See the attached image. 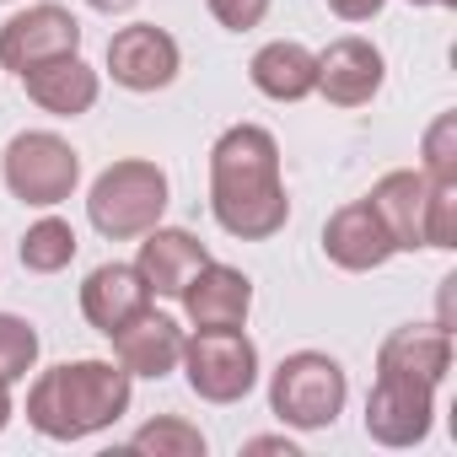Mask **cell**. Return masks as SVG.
I'll list each match as a JSON object with an SVG mask.
<instances>
[{"instance_id": "24", "label": "cell", "mask_w": 457, "mask_h": 457, "mask_svg": "<svg viewBox=\"0 0 457 457\" xmlns=\"http://www.w3.org/2000/svg\"><path fill=\"white\" fill-rule=\"evenodd\" d=\"M420 156H425V178H430V183L457 178V113H441V119L425 129Z\"/></svg>"}, {"instance_id": "19", "label": "cell", "mask_w": 457, "mask_h": 457, "mask_svg": "<svg viewBox=\"0 0 457 457\" xmlns=\"http://www.w3.org/2000/svg\"><path fill=\"white\" fill-rule=\"evenodd\" d=\"M248 76H253V87H259L264 97H275V103H302V97L318 92V54H312L307 44L275 38V44H264V49L253 54Z\"/></svg>"}, {"instance_id": "30", "label": "cell", "mask_w": 457, "mask_h": 457, "mask_svg": "<svg viewBox=\"0 0 457 457\" xmlns=\"http://www.w3.org/2000/svg\"><path fill=\"white\" fill-rule=\"evenodd\" d=\"M409 6H452V0H409Z\"/></svg>"}, {"instance_id": "16", "label": "cell", "mask_w": 457, "mask_h": 457, "mask_svg": "<svg viewBox=\"0 0 457 457\" xmlns=\"http://www.w3.org/2000/svg\"><path fill=\"white\" fill-rule=\"evenodd\" d=\"M22 87H28V97H33L44 113H54V119H81V113L97 103V92H103L97 71H92L81 54H60V60L33 65V71L22 76Z\"/></svg>"}, {"instance_id": "26", "label": "cell", "mask_w": 457, "mask_h": 457, "mask_svg": "<svg viewBox=\"0 0 457 457\" xmlns=\"http://www.w3.org/2000/svg\"><path fill=\"white\" fill-rule=\"evenodd\" d=\"M328 6H334L345 22H371V17L387 6V0H328Z\"/></svg>"}, {"instance_id": "1", "label": "cell", "mask_w": 457, "mask_h": 457, "mask_svg": "<svg viewBox=\"0 0 457 457\" xmlns=\"http://www.w3.org/2000/svg\"><path fill=\"white\" fill-rule=\"evenodd\" d=\"M210 215L226 237L264 243L286 232L291 199L280 183V145L259 124H232L210 145Z\"/></svg>"}, {"instance_id": "21", "label": "cell", "mask_w": 457, "mask_h": 457, "mask_svg": "<svg viewBox=\"0 0 457 457\" xmlns=\"http://www.w3.org/2000/svg\"><path fill=\"white\" fill-rule=\"evenodd\" d=\"M129 446H135V452H156V457H204V436H199V425L172 420V414L140 425V430L129 436Z\"/></svg>"}, {"instance_id": "9", "label": "cell", "mask_w": 457, "mask_h": 457, "mask_svg": "<svg viewBox=\"0 0 457 457\" xmlns=\"http://www.w3.org/2000/svg\"><path fill=\"white\" fill-rule=\"evenodd\" d=\"M108 76L124 92H162L178 76V38L151 28V22L119 28L108 38Z\"/></svg>"}, {"instance_id": "3", "label": "cell", "mask_w": 457, "mask_h": 457, "mask_svg": "<svg viewBox=\"0 0 457 457\" xmlns=\"http://www.w3.org/2000/svg\"><path fill=\"white\" fill-rule=\"evenodd\" d=\"M162 210H167V172L156 162H140V156L97 172V183L87 194V215L108 243L145 237L151 226H162Z\"/></svg>"}, {"instance_id": "29", "label": "cell", "mask_w": 457, "mask_h": 457, "mask_svg": "<svg viewBox=\"0 0 457 457\" xmlns=\"http://www.w3.org/2000/svg\"><path fill=\"white\" fill-rule=\"evenodd\" d=\"M12 425V382H0V430Z\"/></svg>"}, {"instance_id": "6", "label": "cell", "mask_w": 457, "mask_h": 457, "mask_svg": "<svg viewBox=\"0 0 457 457\" xmlns=\"http://www.w3.org/2000/svg\"><path fill=\"white\" fill-rule=\"evenodd\" d=\"M0 178H6V188L33 204V210H54L76 194L81 183V156L71 151V140L49 135V129H28L6 145V156H0Z\"/></svg>"}, {"instance_id": "12", "label": "cell", "mask_w": 457, "mask_h": 457, "mask_svg": "<svg viewBox=\"0 0 457 457\" xmlns=\"http://www.w3.org/2000/svg\"><path fill=\"white\" fill-rule=\"evenodd\" d=\"M425 199H430V178H425V172H409V167L382 172L377 188L366 194V204L377 210V220H382L393 253L425 248Z\"/></svg>"}, {"instance_id": "8", "label": "cell", "mask_w": 457, "mask_h": 457, "mask_svg": "<svg viewBox=\"0 0 457 457\" xmlns=\"http://www.w3.org/2000/svg\"><path fill=\"white\" fill-rule=\"evenodd\" d=\"M60 54H81V22L65 6L44 0V6H28L0 28V65L12 76H28L33 65L60 60Z\"/></svg>"}, {"instance_id": "25", "label": "cell", "mask_w": 457, "mask_h": 457, "mask_svg": "<svg viewBox=\"0 0 457 457\" xmlns=\"http://www.w3.org/2000/svg\"><path fill=\"white\" fill-rule=\"evenodd\" d=\"M264 12H270V0H210V17H215L220 28H232V33L259 28Z\"/></svg>"}, {"instance_id": "20", "label": "cell", "mask_w": 457, "mask_h": 457, "mask_svg": "<svg viewBox=\"0 0 457 457\" xmlns=\"http://www.w3.org/2000/svg\"><path fill=\"white\" fill-rule=\"evenodd\" d=\"M76 232H71V220H60V215H44L38 226H28V237H22V270H33V275H60V270H71V259H76Z\"/></svg>"}, {"instance_id": "11", "label": "cell", "mask_w": 457, "mask_h": 457, "mask_svg": "<svg viewBox=\"0 0 457 457\" xmlns=\"http://www.w3.org/2000/svg\"><path fill=\"white\" fill-rule=\"evenodd\" d=\"M382 76H387V65H382V49L377 44H366V38H334L323 54H318V92L334 103V108H361V103H371L377 92H382Z\"/></svg>"}, {"instance_id": "4", "label": "cell", "mask_w": 457, "mask_h": 457, "mask_svg": "<svg viewBox=\"0 0 457 457\" xmlns=\"http://www.w3.org/2000/svg\"><path fill=\"white\" fill-rule=\"evenodd\" d=\"M345 398H350L345 366L334 355H323V350H296L270 377V409L291 430H328L339 420Z\"/></svg>"}, {"instance_id": "14", "label": "cell", "mask_w": 457, "mask_h": 457, "mask_svg": "<svg viewBox=\"0 0 457 457\" xmlns=\"http://www.w3.org/2000/svg\"><path fill=\"white\" fill-rule=\"evenodd\" d=\"M199 264H210V253H204V243L194 232H183V226H151L145 243H140V259H135L145 291L151 296H172V302L183 296V286L194 280Z\"/></svg>"}, {"instance_id": "27", "label": "cell", "mask_w": 457, "mask_h": 457, "mask_svg": "<svg viewBox=\"0 0 457 457\" xmlns=\"http://www.w3.org/2000/svg\"><path fill=\"white\" fill-rule=\"evenodd\" d=\"M248 452H286V457H296V446L286 436H259V441H248Z\"/></svg>"}, {"instance_id": "22", "label": "cell", "mask_w": 457, "mask_h": 457, "mask_svg": "<svg viewBox=\"0 0 457 457\" xmlns=\"http://www.w3.org/2000/svg\"><path fill=\"white\" fill-rule=\"evenodd\" d=\"M38 366V328L17 312H0V382H22Z\"/></svg>"}, {"instance_id": "17", "label": "cell", "mask_w": 457, "mask_h": 457, "mask_svg": "<svg viewBox=\"0 0 457 457\" xmlns=\"http://www.w3.org/2000/svg\"><path fill=\"white\" fill-rule=\"evenodd\" d=\"M377 371H403L414 382H430L441 387L446 371H452V328L441 323H409V328H393L377 350Z\"/></svg>"}, {"instance_id": "10", "label": "cell", "mask_w": 457, "mask_h": 457, "mask_svg": "<svg viewBox=\"0 0 457 457\" xmlns=\"http://www.w3.org/2000/svg\"><path fill=\"white\" fill-rule=\"evenodd\" d=\"M183 312L194 328H243L253 312V280L232 264H199L194 280L183 286Z\"/></svg>"}, {"instance_id": "5", "label": "cell", "mask_w": 457, "mask_h": 457, "mask_svg": "<svg viewBox=\"0 0 457 457\" xmlns=\"http://www.w3.org/2000/svg\"><path fill=\"white\" fill-rule=\"evenodd\" d=\"M178 366L204 403H237L259 382V350L243 328H194Z\"/></svg>"}, {"instance_id": "28", "label": "cell", "mask_w": 457, "mask_h": 457, "mask_svg": "<svg viewBox=\"0 0 457 457\" xmlns=\"http://www.w3.org/2000/svg\"><path fill=\"white\" fill-rule=\"evenodd\" d=\"M87 6H92V12H103V17H119V12H129V6H135V0H87Z\"/></svg>"}, {"instance_id": "7", "label": "cell", "mask_w": 457, "mask_h": 457, "mask_svg": "<svg viewBox=\"0 0 457 457\" xmlns=\"http://www.w3.org/2000/svg\"><path fill=\"white\" fill-rule=\"evenodd\" d=\"M436 425V387L403 371H377L366 398V436L377 446H420Z\"/></svg>"}, {"instance_id": "23", "label": "cell", "mask_w": 457, "mask_h": 457, "mask_svg": "<svg viewBox=\"0 0 457 457\" xmlns=\"http://www.w3.org/2000/svg\"><path fill=\"white\" fill-rule=\"evenodd\" d=\"M425 248H441V253L457 248V178L430 183V199H425Z\"/></svg>"}, {"instance_id": "2", "label": "cell", "mask_w": 457, "mask_h": 457, "mask_svg": "<svg viewBox=\"0 0 457 457\" xmlns=\"http://www.w3.org/2000/svg\"><path fill=\"white\" fill-rule=\"evenodd\" d=\"M129 371L113 361H65L28 387V425L49 441H81L124 420Z\"/></svg>"}, {"instance_id": "15", "label": "cell", "mask_w": 457, "mask_h": 457, "mask_svg": "<svg viewBox=\"0 0 457 457\" xmlns=\"http://www.w3.org/2000/svg\"><path fill=\"white\" fill-rule=\"evenodd\" d=\"M323 253H328L339 270L366 275V270H382V264L393 259V243H387V232H382L377 210H371L366 199H355V204H345V210L328 215V226H323Z\"/></svg>"}, {"instance_id": "18", "label": "cell", "mask_w": 457, "mask_h": 457, "mask_svg": "<svg viewBox=\"0 0 457 457\" xmlns=\"http://www.w3.org/2000/svg\"><path fill=\"white\" fill-rule=\"evenodd\" d=\"M145 307H151V291H145V280H140L135 264H97L87 275V286H81V312H87V323L97 334L124 328Z\"/></svg>"}, {"instance_id": "13", "label": "cell", "mask_w": 457, "mask_h": 457, "mask_svg": "<svg viewBox=\"0 0 457 457\" xmlns=\"http://www.w3.org/2000/svg\"><path fill=\"white\" fill-rule=\"evenodd\" d=\"M113 339V355H119V366L129 371V377H167V371H178V361H183V328L167 318V312H135L124 328H113L108 334Z\"/></svg>"}]
</instances>
